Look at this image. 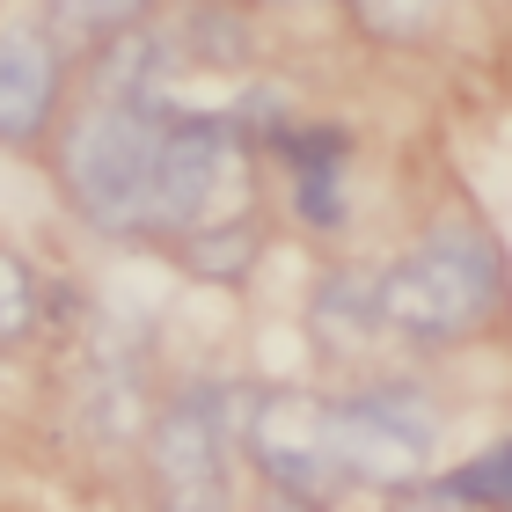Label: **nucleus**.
<instances>
[{
    "label": "nucleus",
    "instance_id": "obj_6",
    "mask_svg": "<svg viewBox=\"0 0 512 512\" xmlns=\"http://www.w3.org/2000/svg\"><path fill=\"white\" fill-rule=\"evenodd\" d=\"M242 447L256 461V476L286 498L330 505L344 491V461H337V432H330V395L315 388H264L242 410Z\"/></svg>",
    "mask_w": 512,
    "mask_h": 512
},
{
    "label": "nucleus",
    "instance_id": "obj_16",
    "mask_svg": "<svg viewBox=\"0 0 512 512\" xmlns=\"http://www.w3.org/2000/svg\"><path fill=\"white\" fill-rule=\"evenodd\" d=\"M249 8H271V0H249Z\"/></svg>",
    "mask_w": 512,
    "mask_h": 512
},
{
    "label": "nucleus",
    "instance_id": "obj_1",
    "mask_svg": "<svg viewBox=\"0 0 512 512\" xmlns=\"http://www.w3.org/2000/svg\"><path fill=\"white\" fill-rule=\"evenodd\" d=\"M176 110L139 103V96H88L74 118L52 132V169L66 205L96 235L147 242L154 220V169H161V132Z\"/></svg>",
    "mask_w": 512,
    "mask_h": 512
},
{
    "label": "nucleus",
    "instance_id": "obj_14",
    "mask_svg": "<svg viewBox=\"0 0 512 512\" xmlns=\"http://www.w3.org/2000/svg\"><path fill=\"white\" fill-rule=\"evenodd\" d=\"M352 8H359V22H366L374 37H388V44H417V37L439 30L447 0H352Z\"/></svg>",
    "mask_w": 512,
    "mask_h": 512
},
{
    "label": "nucleus",
    "instance_id": "obj_3",
    "mask_svg": "<svg viewBox=\"0 0 512 512\" xmlns=\"http://www.w3.org/2000/svg\"><path fill=\"white\" fill-rule=\"evenodd\" d=\"M256 213V139L220 118H169L161 132V169H154V220L147 242L191 235L213 220Z\"/></svg>",
    "mask_w": 512,
    "mask_h": 512
},
{
    "label": "nucleus",
    "instance_id": "obj_7",
    "mask_svg": "<svg viewBox=\"0 0 512 512\" xmlns=\"http://www.w3.org/2000/svg\"><path fill=\"white\" fill-rule=\"evenodd\" d=\"M66 125V44L52 15H0V147L44 154Z\"/></svg>",
    "mask_w": 512,
    "mask_h": 512
},
{
    "label": "nucleus",
    "instance_id": "obj_17",
    "mask_svg": "<svg viewBox=\"0 0 512 512\" xmlns=\"http://www.w3.org/2000/svg\"><path fill=\"white\" fill-rule=\"evenodd\" d=\"M242 8H249V0H242Z\"/></svg>",
    "mask_w": 512,
    "mask_h": 512
},
{
    "label": "nucleus",
    "instance_id": "obj_11",
    "mask_svg": "<svg viewBox=\"0 0 512 512\" xmlns=\"http://www.w3.org/2000/svg\"><path fill=\"white\" fill-rule=\"evenodd\" d=\"M439 483L476 512H512V439H498V447L476 454V461H461V469L439 476Z\"/></svg>",
    "mask_w": 512,
    "mask_h": 512
},
{
    "label": "nucleus",
    "instance_id": "obj_15",
    "mask_svg": "<svg viewBox=\"0 0 512 512\" xmlns=\"http://www.w3.org/2000/svg\"><path fill=\"white\" fill-rule=\"evenodd\" d=\"M395 512H476V505H461L447 483H425V476H417L410 491H395Z\"/></svg>",
    "mask_w": 512,
    "mask_h": 512
},
{
    "label": "nucleus",
    "instance_id": "obj_9",
    "mask_svg": "<svg viewBox=\"0 0 512 512\" xmlns=\"http://www.w3.org/2000/svg\"><path fill=\"white\" fill-rule=\"evenodd\" d=\"M44 330V271L15 242H0V352H22Z\"/></svg>",
    "mask_w": 512,
    "mask_h": 512
},
{
    "label": "nucleus",
    "instance_id": "obj_12",
    "mask_svg": "<svg viewBox=\"0 0 512 512\" xmlns=\"http://www.w3.org/2000/svg\"><path fill=\"white\" fill-rule=\"evenodd\" d=\"M293 220L308 227V235H337V227L352 220V205H344V169H293Z\"/></svg>",
    "mask_w": 512,
    "mask_h": 512
},
{
    "label": "nucleus",
    "instance_id": "obj_4",
    "mask_svg": "<svg viewBox=\"0 0 512 512\" xmlns=\"http://www.w3.org/2000/svg\"><path fill=\"white\" fill-rule=\"evenodd\" d=\"M227 447H235V425H227L220 388H183L176 403H161L147 425V447H139L154 512H235Z\"/></svg>",
    "mask_w": 512,
    "mask_h": 512
},
{
    "label": "nucleus",
    "instance_id": "obj_10",
    "mask_svg": "<svg viewBox=\"0 0 512 512\" xmlns=\"http://www.w3.org/2000/svg\"><path fill=\"white\" fill-rule=\"evenodd\" d=\"M315 322L330 337H381V271H330L315 286Z\"/></svg>",
    "mask_w": 512,
    "mask_h": 512
},
{
    "label": "nucleus",
    "instance_id": "obj_5",
    "mask_svg": "<svg viewBox=\"0 0 512 512\" xmlns=\"http://www.w3.org/2000/svg\"><path fill=\"white\" fill-rule=\"evenodd\" d=\"M330 432H337V461L344 483H374V491H410L432 461L439 439V410L425 388L410 381H381L359 395H337L330 403Z\"/></svg>",
    "mask_w": 512,
    "mask_h": 512
},
{
    "label": "nucleus",
    "instance_id": "obj_8",
    "mask_svg": "<svg viewBox=\"0 0 512 512\" xmlns=\"http://www.w3.org/2000/svg\"><path fill=\"white\" fill-rule=\"evenodd\" d=\"M161 249H169L191 278L242 286L256 271V256H264V227H256V213H242V220H213V227H191V235H169Z\"/></svg>",
    "mask_w": 512,
    "mask_h": 512
},
{
    "label": "nucleus",
    "instance_id": "obj_2",
    "mask_svg": "<svg viewBox=\"0 0 512 512\" xmlns=\"http://www.w3.org/2000/svg\"><path fill=\"white\" fill-rule=\"evenodd\" d=\"M498 300H505V271L491 235L432 227L403 264L381 271V330L403 344H425V352H447V344H469L491 330Z\"/></svg>",
    "mask_w": 512,
    "mask_h": 512
},
{
    "label": "nucleus",
    "instance_id": "obj_13",
    "mask_svg": "<svg viewBox=\"0 0 512 512\" xmlns=\"http://www.w3.org/2000/svg\"><path fill=\"white\" fill-rule=\"evenodd\" d=\"M52 8L59 30H74V37H110V30H132V22H147L154 15V0H44Z\"/></svg>",
    "mask_w": 512,
    "mask_h": 512
}]
</instances>
